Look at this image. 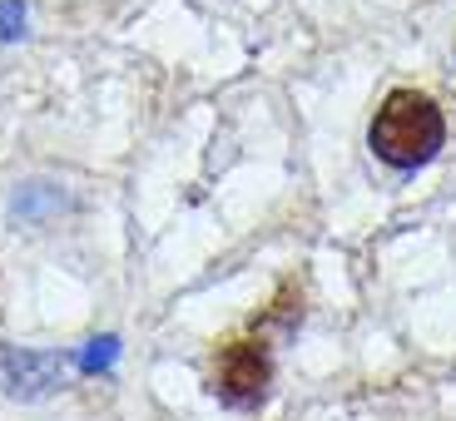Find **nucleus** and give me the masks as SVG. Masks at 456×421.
Here are the masks:
<instances>
[{"mask_svg": "<svg viewBox=\"0 0 456 421\" xmlns=\"http://www.w3.org/2000/svg\"><path fill=\"white\" fill-rule=\"evenodd\" d=\"M208 387H214V397L224 407H258L268 397V387H273V357H268V347L258 337L228 342L214 362V382Z\"/></svg>", "mask_w": 456, "mask_h": 421, "instance_id": "nucleus-2", "label": "nucleus"}, {"mask_svg": "<svg viewBox=\"0 0 456 421\" xmlns=\"http://www.w3.org/2000/svg\"><path fill=\"white\" fill-rule=\"evenodd\" d=\"M25 30V5L20 0H0V40H15Z\"/></svg>", "mask_w": 456, "mask_h": 421, "instance_id": "nucleus-3", "label": "nucleus"}, {"mask_svg": "<svg viewBox=\"0 0 456 421\" xmlns=\"http://www.w3.org/2000/svg\"><path fill=\"white\" fill-rule=\"evenodd\" d=\"M367 144H372V154L387 169H422L446 144L442 109L422 90H392L377 104L372 125H367Z\"/></svg>", "mask_w": 456, "mask_h": 421, "instance_id": "nucleus-1", "label": "nucleus"}]
</instances>
